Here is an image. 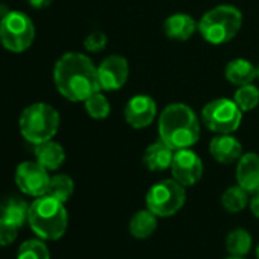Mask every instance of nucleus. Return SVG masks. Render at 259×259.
Returning a JSON list of instances; mask_svg holds the SVG:
<instances>
[{"label": "nucleus", "mask_w": 259, "mask_h": 259, "mask_svg": "<svg viewBox=\"0 0 259 259\" xmlns=\"http://www.w3.org/2000/svg\"><path fill=\"white\" fill-rule=\"evenodd\" d=\"M186 201V189L174 179L160 180L153 185L145 197L147 209L160 218L176 215Z\"/></svg>", "instance_id": "obj_6"}, {"label": "nucleus", "mask_w": 259, "mask_h": 259, "mask_svg": "<svg viewBox=\"0 0 259 259\" xmlns=\"http://www.w3.org/2000/svg\"><path fill=\"white\" fill-rule=\"evenodd\" d=\"M250 209H251V213L259 220V192L253 195V198L250 201Z\"/></svg>", "instance_id": "obj_29"}, {"label": "nucleus", "mask_w": 259, "mask_h": 259, "mask_svg": "<svg viewBox=\"0 0 259 259\" xmlns=\"http://www.w3.org/2000/svg\"><path fill=\"white\" fill-rule=\"evenodd\" d=\"M198 31L195 19L185 13H176L163 22V32L168 38L176 41H186Z\"/></svg>", "instance_id": "obj_15"}, {"label": "nucleus", "mask_w": 259, "mask_h": 259, "mask_svg": "<svg viewBox=\"0 0 259 259\" xmlns=\"http://www.w3.org/2000/svg\"><path fill=\"white\" fill-rule=\"evenodd\" d=\"M17 259H51L48 245L40 239L25 241L17 253Z\"/></svg>", "instance_id": "obj_26"}, {"label": "nucleus", "mask_w": 259, "mask_h": 259, "mask_svg": "<svg viewBox=\"0 0 259 259\" xmlns=\"http://www.w3.org/2000/svg\"><path fill=\"white\" fill-rule=\"evenodd\" d=\"M35 159L48 171H55L64 163L66 151L60 144L51 139V141L35 145Z\"/></svg>", "instance_id": "obj_18"}, {"label": "nucleus", "mask_w": 259, "mask_h": 259, "mask_svg": "<svg viewBox=\"0 0 259 259\" xmlns=\"http://www.w3.org/2000/svg\"><path fill=\"white\" fill-rule=\"evenodd\" d=\"M221 204L227 212H232V213L241 212L248 204V192L242 189L239 185L230 186L223 192Z\"/></svg>", "instance_id": "obj_22"}, {"label": "nucleus", "mask_w": 259, "mask_h": 259, "mask_svg": "<svg viewBox=\"0 0 259 259\" xmlns=\"http://www.w3.org/2000/svg\"><path fill=\"white\" fill-rule=\"evenodd\" d=\"M251 236L244 229H233L227 233L226 248L232 256H245L251 250Z\"/></svg>", "instance_id": "obj_21"}, {"label": "nucleus", "mask_w": 259, "mask_h": 259, "mask_svg": "<svg viewBox=\"0 0 259 259\" xmlns=\"http://www.w3.org/2000/svg\"><path fill=\"white\" fill-rule=\"evenodd\" d=\"M49 172L38 162H23L16 169V183L19 189L31 197L46 195L49 188Z\"/></svg>", "instance_id": "obj_9"}, {"label": "nucleus", "mask_w": 259, "mask_h": 259, "mask_svg": "<svg viewBox=\"0 0 259 259\" xmlns=\"http://www.w3.org/2000/svg\"><path fill=\"white\" fill-rule=\"evenodd\" d=\"M256 259H259V244H257V247H256Z\"/></svg>", "instance_id": "obj_32"}, {"label": "nucleus", "mask_w": 259, "mask_h": 259, "mask_svg": "<svg viewBox=\"0 0 259 259\" xmlns=\"http://www.w3.org/2000/svg\"><path fill=\"white\" fill-rule=\"evenodd\" d=\"M235 104L241 108V111H251L259 104V89L253 84L241 85L236 89L233 95Z\"/></svg>", "instance_id": "obj_24"}, {"label": "nucleus", "mask_w": 259, "mask_h": 259, "mask_svg": "<svg viewBox=\"0 0 259 259\" xmlns=\"http://www.w3.org/2000/svg\"><path fill=\"white\" fill-rule=\"evenodd\" d=\"M84 48L89 52H101L107 48V35L102 31L90 32L84 40Z\"/></svg>", "instance_id": "obj_28"}, {"label": "nucleus", "mask_w": 259, "mask_h": 259, "mask_svg": "<svg viewBox=\"0 0 259 259\" xmlns=\"http://www.w3.org/2000/svg\"><path fill=\"white\" fill-rule=\"evenodd\" d=\"M35 38L34 22L20 11H10L0 20V41L10 52H25Z\"/></svg>", "instance_id": "obj_7"}, {"label": "nucleus", "mask_w": 259, "mask_h": 259, "mask_svg": "<svg viewBox=\"0 0 259 259\" xmlns=\"http://www.w3.org/2000/svg\"><path fill=\"white\" fill-rule=\"evenodd\" d=\"M57 90L72 102H84L93 93L101 92L98 67L79 52H67L58 58L54 67Z\"/></svg>", "instance_id": "obj_1"}, {"label": "nucleus", "mask_w": 259, "mask_h": 259, "mask_svg": "<svg viewBox=\"0 0 259 259\" xmlns=\"http://www.w3.org/2000/svg\"><path fill=\"white\" fill-rule=\"evenodd\" d=\"M17 233H19V227L16 224L0 217V247L13 244L14 239L17 238Z\"/></svg>", "instance_id": "obj_27"}, {"label": "nucleus", "mask_w": 259, "mask_h": 259, "mask_svg": "<svg viewBox=\"0 0 259 259\" xmlns=\"http://www.w3.org/2000/svg\"><path fill=\"white\" fill-rule=\"evenodd\" d=\"M174 153L176 151L168 144H165L162 139H159L157 142H154L145 148L142 162H144L145 168L153 172L166 171L171 168Z\"/></svg>", "instance_id": "obj_16"}, {"label": "nucleus", "mask_w": 259, "mask_h": 259, "mask_svg": "<svg viewBox=\"0 0 259 259\" xmlns=\"http://www.w3.org/2000/svg\"><path fill=\"white\" fill-rule=\"evenodd\" d=\"M209 153L218 163L230 165L241 159L242 145L235 136H232V133L217 135L209 144Z\"/></svg>", "instance_id": "obj_13"}, {"label": "nucleus", "mask_w": 259, "mask_h": 259, "mask_svg": "<svg viewBox=\"0 0 259 259\" xmlns=\"http://www.w3.org/2000/svg\"><path fill=\"white\" fill-rule=\"evenodd\" d=\"M28 223L40 239L57 241L66 233L69 217L64 203L54 197L41 195L32 201Z\"/></svg>", "instance_id": "obj_3"}, {"label": "nucleus", "mask_w": 259, "mask_h": 259, "mask_svg": "<svg viewBox=\"0 0 259 259\" xmlns=\"http://www.w3.org/2000/svg\"><path fill=\"white\" fill-rule=\"evenodd\" d=\"M257 79H259V66H257Z\"/></svg>", "instance_id": "obj_33"}, {"label": "nucleus", "mask_w": 259, "mask_h": 259, "mask_svg": "<svg viewBox=\"0 0 259 259\" xmlns=\"http://www.w3.org/2000/svg\"><path fill=\"white\" fill-rule=\"evenodd\" d=\"M19 126L22 136L38 145L41 142L51 141L60 128V114L58 111L45 102H35L26 107L19 119Z\"/></svg>", "instance_id": "obj_5"}, {"label": "nucleus", "mask_w": 259, "mask_h": 259, "mask_svg": "<svg viewBox=\"0 0 259 259\" xmlns=\"http://www.w3.org/2000/svg\"><path fill=\"white\" fill-rule=\"evenodd\" d=\"M171 174L172 179L186 186H194L200 182L203 176V162L197 153L191 148L177 150L172 157L171 163Z\"/></svg>", "instance_id": "obj_10"}, {"label": "nucleus", "mask_w": 259, "mask_h": 259, "mask_svg": "<svg viewBox=\"0 0 259 259\" xmlns=\"http://www.w3.org/2000/svg\"><path fill=\"white\" fill-rule=\"evenodd\" d=\"M159 138L174 151L191 148L200 139V120L186 104H169L160 113Z\"/></svg>", "instance_id": "obj_2"}, {"label": "nucleus", "mask_w": 259, "mask_h": 259, "mask_svg": "<svg viewBox=\"0 0 259 259\" xmlns=\"http://www.w3.org/2000/svg\"><path fill=\"white\" fill-rule=\"evenodd\" d=\"M242 26V14L236 7L218 5L203 14L198 32L210 45H224L236 37Z\"/></svg>", "instance_id": "obj_4"}, {"label": "nucleus", "mask_w": 259, "mask_h": 259, "mask_svg": "<svg viewBox=\"0 0 259 259\" xmlns=\"http://www.w3.org/2000/svg\"><path fill=\"white\" fill-rule=\"evenodd\" d=\"M73 191H75L73 180L69 176H66V174H57V176L51 177L46 195L54 197V198H57L61 203H66L72 197Z\"/></svg>", "instance_id": "obj_23"}, {"label": "nucleus", "mask_w": 259, "mask_h": 259, "mask_svg": "<svg viewBox=\"0 0 259 259\" xmlns=\"http://www.w3.org/2000/svg\"><path fill=\"white\" fill-rule=\"evenodd\" d=\"M52 4V0H29V5L35 10H43L48 8Z\"/></svg>", "instance_id": "obj_30"}, {"label": "nucleus", "mask_w": 259, "mask_h": 259, "mask_svg": "<svg viewBox=\"0 0 259 259\" xmlns=\"http://www.w3.org/2000/svg\"><path fill=\"white\" fill-rule=\"evenodd\" d=\"M157 215H154L150 209H142L136 212L130 220V233L136 239L150 238L157 229Z\"/></svg>", "instance_id": "obj_19"}, {"label": "nucleus", "mask_w": 259, "mask_h": 259, "mask_svg": "<svg viewBox=\"0 0 259 259\" xmlns=\"http://www.w3.org/2000/svg\"><path fill=\"white\" fill-rule=\"evenodd\" d=\"M84 107L87 114L93 119H105L111 111V105L107 96L102 95L101 92H96L90 98H87L84 101Z\"/></svg>", "instance_id": "obj_25"}, {"label": "nucleus", "mask_w": 259, "mask_h": 259, "mask_svg": "<svg viewBox=\"0 0 259 259\" xmlns=\"http://www.w3.org/2000/svg\"><path fill=\"white\" fill-rule=\"evenodd\" d=\"M226 259H245V257H244V256H232V254H230V256L226 257Z\"/></svg>", "instance_id": "obj_31"}, {"label": "nucleus", "mask_w": 259, "mask_h": 259, "mask_svg": "<svg viewBox=\"0 0 259 259\" xmlns=\"http://www.w3.org/2000/svg\"><path fill=\"white\" fill-rule=\"evenodd\" d=\"M224 75L230 84L241 87L253 84V81L257 78V67L245 58H235L227 63Z\"/></svg>", "instance_id": "obj_17"}, {"label": "nucleus", "mask_w": 259, "mask_h": 259, "mask_svg": "<svg viewBox=\"0 0 259 259\" xmlns=\"http://www.w3.org/2000/svg\"><path fill=\"white\" fill-rule=\"evenodd\" d=\"M29 207L31 204H28L22 198H10L4 203L0 215H2V218L8 220L10 223L16 224L17 227H22L28 221Z\"/></svg>", "instance_id": "obj_20"}, {"label": "nucleus", "mask_w": 259, "mask_h": 259, "mask_svg": "<svg viewBox=\"0 0 259 259\" xmlns=\"http://www.w3.org/2000/svg\"><path fill=\"white\" fill-rule=\"evenodd\" d=\"M236 182L248 194L259 192V154L245 153L236 162Z\"/></svg>", "instance_id": "obj_14"}, {"label": "nucleus", "mask_w": 259, "mask_h": 259, "mask_svg": "<svg viewBox=\"0 0 259 259\" xmlns=\"http://www.w3.org/2000/svg\"><path fill=\"white\" fill-rule=\"evenodd\" d=\"M130 75L128 61L120 55H110L98 66V78L101 90L114 92L123 87Z\"/></svg>", "instance_id": "obj_12"}, {"label": "nucleus", "mask_w": 259, "mask_h": 259, "mask_svg": "<svg viewBox=\"0 0 259 259\" xmlns=\"http://www.w3.org/2000/svg\"><path fill=\"white\" fill-rule=\"evenodd\" d=\"M123 116L126 123L132 128H147L154 122L157 116V104L148 95H136L126 102L123 108Z\"/></svg>", "instance_id": "obj_11"}, {"label": "nucleus", "mask_w": 259, "mask_h": 259, "mask_svg": "<svg viewBox=\"0 0 259 259\" xmlns=\"http://www.w3.org/2000/svg\"><path fill=\"white\" fill-rule=\"evenodd\" d=\"M201 120L215 135L235 133L241 125L242 111L233 99L217 98L203 107Z\"/></svg>", "instance_id": "obj_8"}]
</instances>
